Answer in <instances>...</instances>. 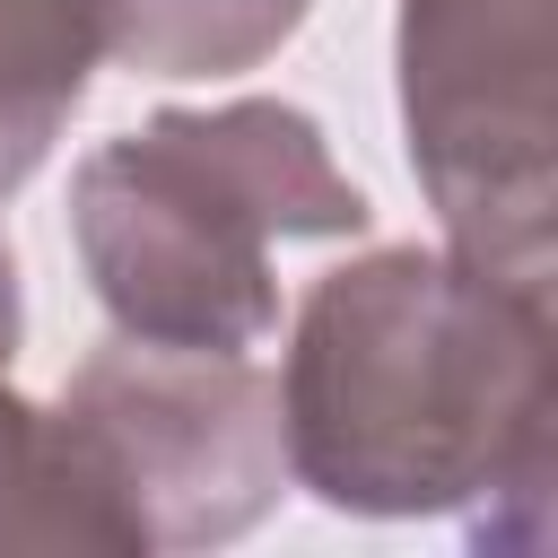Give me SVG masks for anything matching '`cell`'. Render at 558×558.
Returning <instances> with one entry per match:
<instances>
[{
	"instance_id": "1",
	"label": "cell",
	"mask_w": 558,
	"mask_h": 558,
	"mask_svg": "<svg viewBox=\"0 0 558 558\" xmlns=\"http://www.w3.org/2000/svg\"><path fill=\"white\" fill-rule=\"evenodd\" d=\"M279 427L331 514H462L480 549H549L558 296L453 244H375L305 288Z\"/></svg>"
},
{
	"instance_id": "2",
	"label": "cell",
	"mask_w": 558,
	"mask_h": 558,
	"mask_svg": "<svg viewBox=\"0 0 558 558\" xmlns=\"http://www.w3.org/2000/svg\"><path fill=\"white\" fill-rule=\"evenodd\" d=\"M366 192L288 96L166 105L70 174V253L122 340L262 349L279 331L270 244L366 235Z\"/></svg>"
},
{
	"instance_id": "3",
	"label": "cell",
	"mask_w": 558,
	"mask_h": 558,
	"mask_svg": "<svg viewBox=\"0 0 558 558\" xmlns=\"http://www.w3.org/2000/svg\"><path fill=\"white\" fill-rule=\"evenodd\" d=\"M392 78L445 244L558 296V0H401Z\"/></svg>"
},
{
	"instance_id": "4",
	"label": "cell",
	"mask_w": 558,
	"mask_h": 558,
	"mask_svg": "<svg viewBox=\"0 0 558 558\" xmlns=\"http://www.w3.org/2000/svg\"><path fill=\"white\" fill-rule=\"evenodd\" d=\"M52 418L131 558L244 541L288 497L279 375H262L253 349H157L113 331L70 366Z\"/></svg>"
},
{
	"instance_id": "5",
	"label": "cell",
	"mask_w": 558,
	"mask_h": 558,
	"mask_svg": "<svg viewBox=\"0 0 558 558\" xmlns=\"http://www.w3.org/2000/svg\"><path fill=\"white\" fill-rule=\"evenodd\" d=\"M105 61V0H0V201L52 157Z\"/></svg>"
},
{
	"instance_id": "6",
	"label": "cell",
	"mask_w": 558,
	"mask_h": 558,
	"mask_svg": "<svg viewBox=\"0 0 558 558\" xmlns=\"http://www.w3.org/2000/svg\"><path fill=\"white\" fill-rule=\"evenodd\" d=\"M0 549H78V558H131L113 506L87 488L52 401H26L0 375Z\"/></svg>"
},
{
	"instance_id": "7",
	"label": "cell",
	"mask_w": 558,
	"mask_h": 558,
	"mask_svg": "<svg viewBox=\"0 0 558 558\" xmlns=\"http://www.w3.org/2000/svg\"><path fill=\"white\" fill-rule=\"evenodd\" d=\"M314 0H105V52L131 78H235L262 70Z\"/></svg>"
},
{
	"instance_id": "8",
	"label": "cell",
	"mask_w": 558,
	"mask_h": 558,
	"mask_svg": "<svg viewBox=\"0 0 558 558\" xmlns=\"http://www.w3.org/2000/svg\"><path fill=\"white\" fill-rule=\"evenodd\" d=\"M17 340H26V288H17V253H9V235H0V375H9Z\"/></svg>"
}]
</instances>
